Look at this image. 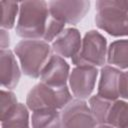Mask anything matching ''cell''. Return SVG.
<instances>
[{"mask_svg":"<svg viewBox=\"0 0 128 128\" xmlns=\"http://www.w3.org/2000/svg\"><path fill=\"white\" fill-rule=\"evenodd\" d=\"M52 16L48 2L32 0L20 2L16 34L28 40H44Z\"/></svg>","mask_w":128,"mask_h":128,"instance_id":"cell-1","label":"cell"},{"mask_svg":"<svg viewBox=\"0 0 128 128\" xmlns=\"http://www.w3.org/2000/svg\"><path fill=\"white\" fill-rule=\"evenodd\" d=\"M95 7L99 29L113 37L128 36V0H99Z\"/></svg>","mask_w":128,"mask_h":128,"instance_id":"cell-2","label":"cell"},{"mask_svg":"<svg viewBox=\"0 0 128 128\" xmlns=\"http://www.w3.org/2000/svg\"><path fill=\"white\" fill-rule=\"evenodd\" d=\"M14 53L24 75L37 79L52 55V47L43 40L23 39L15 45Z\"/></svg>","mask_w":128,"mask_h":128,"instance_id":"cell-3","label":"cell"},{"mask_svg":"<svg viewBox=\"0 0 128 128\" xmlns=\"http://www.w3.org/2000/svg\"><path fill=\"white\" fill-rule=\"evenodd\" d=\"M72 100L73 96L68 86L57 88L39 82L28 92L26 105L32 112L41 109L62 110Z\"/></svg>","mask_w":128,"mask_h":128,"instance_id":"cell-4","label":"cell"},{"mask_svg":"<svg viewBox=\"0 0 128 128\" xmlns=\"http://www.w3.org/2000/svg\"><path fill=\"white\" fill-rule=\"evenodd\" d=\"M107 39L97 30L85 33L79 52L71 58L75 66L103 67L107 62Z\"/></svg>","mask_w":128,"mask_h":128,"instance_id":"cell-5","label":"cell"},{"mask_svg":"<svg viewBox=\"0 0 128 128\" xmlns=\"http://www.w3.org/2000/svg\"><path fill=\"white\" fill-rule=\"evenodd\" d=\"M62 128H95L98 123L85 100L73 99L61 111Z\"/></svg>","mask_w":128,"mask_h":128,"instance_id":"cell-6","label":"cell"},{"mask_svg":"<svg viewBox=\"0 0 128 128\" xmlns=\"http://www.w3.org/2000/svg\"><path fill=\"white\" fill-rule=\"evenodd\" d=\"M49 11L53 18L65 23L75 25L79 23L90 9V1L64 0L49 1Z\"/></svg>","mask_w":128,"mask_h":128,"instance_id":"cell-7","label":"cell"},{"mask_svg":"<svg viewBox=\"0 0 128 128\" xmlns=\"http://www.w3.org/2000/svg\"><path fill=\"white\" fill-rule=\"evenodd\" d=\"M99 71L93 66H75L70 72L69 87L76 99L86 100L91 97Z\"/></svg>","mask_w":128,"mask_h":128,"instance_id":"cell-8","label":"cell"},{"mask_svg":"<svg viewBox=\"0 0 128 128\" xmlns=\"http://www.w3.org/2000/svg\"><path fill=\"white\" fill-rule=\"evenodd\" d=\"M70 66L57 54H52L40 74V82L52 87H65L69 81Z\"/></svg>","mask_w":128,"mask_h":128,"instance_id":"cell-9","label":"cell"},{"mask_svg":"<svg viewBox=\"0 0 128 128\" xmlns=\"http://www.w3.org/2000/svg\"><path fill=\"white\" fill-rule=\"evenodd\" d=\"M123 71L111 66L101 67L100 78L97 87V95L110 101H116L120 97V81Z\"/></svg>","mask_w":128,"mask_h":128,"instance_id":"cell-10","label":"cell"},{"mask_svg":"<svg viewBox=\"0 0 128 128\" xmlns=\"http://www.w3.org/2000/svg\"><path fill=\"white\" fill-rule=\"evenodd\" d=\"M82 44L81 34L77 28H65L51 43L54 54L62 58H73L80 50Z\"/></svg>","mask_w":128,"mask_h":128,"instance_id":"cell-11","label":"cell"},{"mask_svg":"<svg viewBox=\"0 0 128 128\" xmlns=\"http://www.w3.org/2000/svg\"><path fill=\"white\" fill-rule=\"evenodd\" d=\"M21 67L18 64L14 51L10 49L0 51V75L1 85L7 90L16 88L21 78Z\"/></svg>","mask_w":128,"mask_h":128,"instance_id":"cell-12","label":"cell"},{"mask_svg":"<svg viewBox=\"0 0 128 128\" xmlns=\"http://www.w3.org/2000/svg\"><path fill=\"white\" fill-rule=\"evenodd\" d=\"M107 63L120 70L128 71V39L116 40L109 45Z\"/></svg>","mask_w":128,"mask_h":128,"instance_id":"cell-13","label":"cell"},{"mask_svg":"<svg viewBox=\"0 0 128 128\" xmlns=\"http://www.w3.org/2000/svg\"><path fill=\"white\" fill-rule=\"evenodd\" d=\"M29 109L26 104L18 103L4 117H1V128H30Z\"/></svg>","mask_w":128,"mask_h":128,"instance_id":"cell-14","label":"cell"},{"mask_svg":"<svg viewBox=\"0 0 128 128\" xmlns=\"http://www.w3.org/2000/svg\"><path fill=\"white\" fill-rule=\"evenodd\" d=\"M31 128H62L61 112L55 109H41L32 112Z\"/></svg>","mask_w":128,"mask_h":128,"instance_id":"cell-15","label":"cell"},{"mask_svg":"<svg viewBox=\"0 0 128 128\" xmlns=\"http://www.w3.org/2000/svg\"><path fill=\"white\" fill-rule=\"evenodd\" d=\"M107 124L114 128H128V102L125 100L113 101L110 108Z\"/></svg>","mask_w":128,"mask_h":128,"instance_id":"cell-16","label":"cell"},{"mask_svg":"<svg viewBox=\"0 0 128 128\" xmlns=\"http://www.w3.org/2000/svg\"><path fill=\"white\" fill-rule=\"evenodd\" d=\"M112 103L113 101L102 98L97 94L89 98L88 105L98 124H107V117Z\"/></svg>","mask_w":128,"mask_h":128,"instance_id":"cell-17","label":"cell"},{"mask_svg":"<svg viewBox=\"0 0 128 128\" xmlns=\"http://www.w3.org/2000/svg\"><path fill=\"white\" fill-rule=\"evenodd\" d=\"M2 8V19H1V29L10 30L14 28L16 17L19 15L20 2L15 1H1Z\"/></svg>","mask_w":128,"mask_h":128,"instance_id":"cell-18","label":"cell"},{"mask_svg":"<svg viewBox=\"0 0 128 128\" xmlns=\"http://www.w3.org/2000/svg\"><path fill=\"white\" fill-rule=\"evenodd\" d=\"M19 102L16 95L10 90H1V117H4L12 109H14Z\"/></svg>","mask_w":128,"mask_h":128,"instance_id":"cell-19","label":"cell"},{"mask_svg":"<svg viewBox=\"0 0 128 128\" xmlns=\"http://www.w3.org/2000/svg\"><path fill=\"white\" fill-rule=\"evenodd\" d=\"M120 98L128 100V71L123 72L120 81Z\"/></svg>","mask_w":128,"mask_h":128,"instance_id":"cell-20","label":"cell"},{"mask_svg":"<svg viewBox=\"0 0 128 128\" xmlns=\"http://www.w3.org/2000/svg\"><path fill=\"white\" fill-rule=\"evenodd\" d=\"M10 45V35L8 30L1 29L0 30V47L1 50H6Z\"/></svg>","mask_w":128,"mask_h":128,"instance_id":"cell-21","label":"cell"},{"mask_svg":"<svg viewBox=\"0 0 128 128\" xmlns=\"http://www.w3.org/2000/svg\"><path fill=\"white\" fill-rule=\"evenodd\" d=\"M95 128H114V127L109 124H98Z\"/></svg>","mask_w":128,"mask_h":128,"instance_id":"cell-22","label":"cell"}]
</instances>
